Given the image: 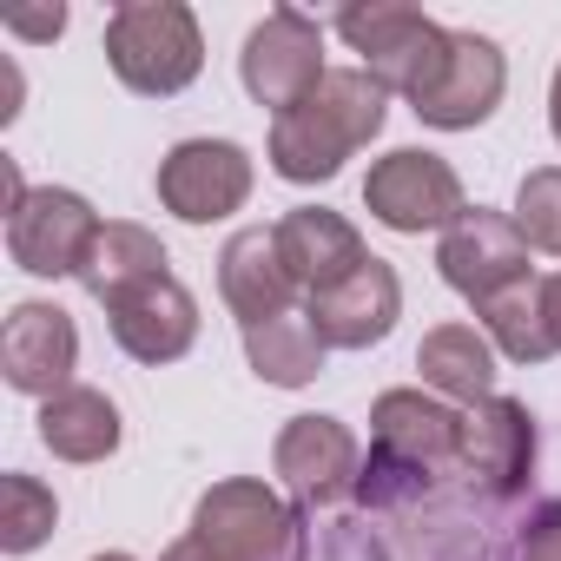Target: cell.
Here are the masks:
<instances>
[{
  "instance_id": "obj_29",
  "label": "cell",
  "mask_w": 561,
  "mask_h": 561,
  "mask_svg": "<svg viewBox=\"0 0 561 561\" xmlns=\"http://www.w3.org/2000/svg\"><path fill=\"white\" fill-rule=\"evenodd\" d=\"M159 561H218V554H211V548H205L198 535H179V541H172V548H165Z\"/></svg>"
},
{
  "instance_id": "obj_7",
  "label": "cell",
  "mask_w": 561,
  "mask_h": 561,
  "mask_svg": "<svg viewBox=\"0 0 561 561\" xmlns=\"http://www.w3.org/2000/svg\"><path fill=\"white\" fill-rule=\"evenodd\" d=\"M364 205H370V218H377L383 231H403V238H416V231H449V225L469 211L456 165H449L443 152H423V146L383 152V159L370 165V179H364Z\"/></svg>"
},
{
  "instance_id": "obj_15",
  "label": "cell",
  "mask_w": 561,
  "mask_h": 561,
  "mask_svg": "<svg viewBox=\"0 0 561 561\" xmlns=\"http://www.w3.org/2000/svg\"><path fill=\"white\" fill-rule=\"evenodd\" d=\"M305 318L318 324L324 351H370V344H383V337L397 331V318H403V285H397V271H390L383 257H364L344 285L305 298Z\"/></svg>"
},
{
  "instance_id": "obj_28",
  "label": "cell",
  "mask_w": 561,
  "mask_h": 561,
  "mask_svg": "<svg viewBox=\"0 0 561 561\" xmlns=\"http://www.w3.org/2000/svg\"><path fill=\"white\" fill-rule=\"evenodd\" d=\"M541 311H548V337H554V351H561V271L541 277Z\"/></svg>"
},
{
  "instance_id": "obj_11",
  "label": "cell",
  "mask_w": 561,
  "mask_h": 561,
  "mask_svg": "<svg viewBox=\"0 0 561 561\" xmlns=\"http://www.w3.org/2000/svg\"><path fill=\"white\" fill-rule=\"evenodd\" d=\"M436 271H443V285H449L456 298H469V305H482V298L522 285V277H535V271H528V238L515 231L508 211H489V205H469V211L443 231Z\"/></svg>"
},
{
  "instance_id": "obj_21",
  "label": "cell",
  "mask_w": 561,
  "mask_h": 561,
  "mask_svg": "<svg viewBox=\"0 0 561 561\" xmlns=\"http://www.w3.org/2000/svg\"><path fill=\"white\" fill-rule=\"evenodd\" d=\"M416 370H423V383L436 397H456L469 410L495 397V344L476 324H436L416 344Z\"/></svg>"
},
{
  "instance_id": "obj_20",
  "label": "cell",
  "mask_w": 561,
  "mask_h": 561,
  "mask_svg": "<svg viewBox=\"0 0 561 561\" xmlns=\"http://www.w3.org/2000/svg\"><path fill=\"white\" fill-rule=\"evenodd\" d=\"M119 436H126V423H119V403L106 390L73 383V390L41 403V443L60 462H106L119 449Z\"/></svg>"
},
{
  "instance_id": "obj_13",
  "label": "cell",
  "mask_w": 561,
  "mask_h": 561,
  "mask_svg": "<svg viewBox=\"0 0 561 561\" xmlns=\"http://www.w3.org/2000/svg\"><path fill=\"white\" fill-rule=\"evenodd\" d=\"M73 370H80V331L60 305H14L8 324H0V377H8V390L21 397H60L73 390Z\"/></svg>"
},
{
  "instance_id": "obj_30",
  "label": "cell",
  "mask_w": 561,
  "mask_h": 561,
  "mask_svg": "<svg viewBox=\"0 0 561 561\" xmlns=\"http://www.w3.org/2000/svg\"><path fill=\"white\" fill-rule=\"evenodd\" d=\"M548 133L561 139V67H554V87H548Z\"/></svg>"
},
{
  "instance_id": "obj_8",
  "label": "cell",
  "mask_w": 561,
  "mask_h": 561,
  "mask_svg": "<svg viewBox=\"0 0 561 561\" xmlns=\"http://www.w3.org/2000/svg\"><path fill=\"white\" fill-rule=\"evenodd\" d=\"M271 469L291 489L298 508H337L357 495L364 456H357V436L344 416H291L271 443Z\"/></svg>"
},
{
  "instance_id": "obj_10",
  "label": "cell",
  "mask_w": 561,
  "mask_h": 561,
  "mask_svg": "<svg viewBox=\"0 0 561 561\" xmlns=\"http://www.w3.org/2000/svg\"><path fill=\"white\" fill-rule=\"evenodd\" d=\"M159 205L185 225H218L251 198V152L238 139H179L159 159Z\"/></svg>"
},
{
  "instance_id": "obj_5",
  "label": "cell",
  "mask_w": 561,
  "mask_h": 561,
  "mask_svg": "<svg viewBox=\"0 0 561 561\" xmlns=\"http://www.w3.org/2000/svg\"><path fill=\"white\" fill-rule=\"evenodd\" d=\"M331 27L351 41V54H364V73H370L383 93H403V100H416V93L436 80L443 54H449V27H436L423 8H403V0L344 8Z\"/></svg>"
},
{
  "instance_id": "obj_3",
  "label": "cell",
  "mask_w": 561,
  "mask_h": 561,
  "mask_svg": "<svg viewBox=\"0 0 561 561\" xmlns=\"http://www.w3.org/2000/svg\"><path fill=\"white\" fill-rule=\"evenodd\" d=\"M106 67L139 100H172L205 73V34L185 0H126L106 21Z\"/></svg>"
},
{
  "instance_id": "obj_27",
  "label": "cell",
  "mask_w": 561,
  "mask_h": 561,
  "mask_svg": "<svg viewBox=\"0 0 561 561\" xmlns=\"http://www.w3.org/2000/svg\"><path fill=\"white\" fill-rule=\"evenodd\" d=\"M0 27H8L14 41H60L67 34V8H14Z\"/></svg>"
},
{
  "instance_id": "obj_1",
  "label": "cell",
  "mask_w": 561,
  "mask_h": 561,
  "mask_svg": "<svg viewBox=\"0 0 561 561\" xmlns=\"http://www.w3.org/2000/svg\"><path fill=\"white\" fill-rule=\"evenodd\" d=\"M462 462V416L423 390H383L370 403V462L357 476L364 508H397L436 489V476Z\"/></svg>"
},
{
  "instance_id": "obj_17",
  "label": "cell",
  "mask_w": 561,
  "mask_h": 561,
  "mask_svg": "<svg viewBox=\"0 0 561 561\" xmlns=\"http://www.w3.org/2000/svg\"><path fill=\"white\" fill-rule=\"evenodd\" d=\"M277 251H285V271L298 277L305 298L344 285V277L370 257V251H364V231H357L344 211H331V205H298V211H285V218H277Z\"/></svg>"
},
{
  "instance_id": "obj_18",
  "label": "cell",
  "mask_w": 561,
  "mask_h": 561,
  "mask_svg": "<svg viewBox=\"0 0 561 561\" xmlns=\"http://www.w3.org/2000/svg\"><path fill=\"white\" fill-rule=\"evenodd\" d=\"M106 318H113V344L133 364H179L198 344V298L179 285V277H159V285L133 291Z\"/></svg>"
},
{
  "instance_id": "obj_19",
  "label": "cell",
  "mask_w": 561,
  "mask_h": 561,
  "mask_svg": "<svg viewBox=\"0 0 561 561\" xmlns=\"http://www.w3.org/2000/svg\"><path fill=\"white\" fill-rule=\"evenodd\" d=\"M172 257H165V244L146 231V225H126V218H113L106 231H100V244H93V257H87V271H80V285H87V298L93 305H126L133 291H146V285H159V277H172L165 271Z\"/></svg>"
},
{
  "instance_id": "obj_24",
  "label": "cell",
  "mask_w": 561,
  "mask_h": 561,
  "mask_svg": "<svg viewBox=\"0 0 561 561\" xmlns=\"http://www.w3.org/2000/svg\"><path fill=\"white\" fill-rule=\"evenodd\" d=\"M54 528H60V502H54L47 482H34L21 469L0 476V548H8V554H34Z\"/></svg>"
},
{
  "instance_id": "obj_25",
  "label": "cell",
  "mask_w": 561,
  "mask_h": 561,
  "mask_svg": "<svg viewBox=\"0 0 561 561\" xmlns=\"http://www.w3.org/2000/svg\"><path fill=\"white\" fill-rule=\"evenodd\" d=\"M515 231L528 238V251L561 257V165H535L515 185Z\"/></svg>"
},
{
  "instance_id": "obj_12",
  "label": "cell",
  "mask_w": 561,
  "mask_h": 561,
  "mask_svg": "<svg viewBox=\"0 0 561 561\" xmlns=\"http://www.w3.org/2000/svg\"><path fill=\"white\" fill-rule=\"evenodd\" d=\"M508 93V60L489 34H449V54L436 67V80L410 100V113L436 133H469L482 126Z\"/></svg>"
},
{
  "instance_id": "obj_14",
  "label": "cell",
  "mask_w": 561,
  "mask_h": 561,
  "mask_svg": "<svg viewBox=\"0 0 561 561\" xmlns=\"http://www.w3.org/2000/svg\"><path fill=\"white\" fill-rule=\"evenodd\" d=\"M462 469L489 502H508L535 476V416L515 397H489L462 410Z\"/></svg>"
},
{
  "instance_id": "obj_4",
  "label": "cell",
  "mask_w": 561,
  "mask_h": 561,
  "mask_svg": "<svg viewBox=\"0 0 561 561\" xmlns=\"http://www.w3.org/2000/svg\"><path fill=\"white\" fill-rule=\"evenodd\" d=\"M192 535L218 561H305L311 554L305 508L285 502L277 489H264L257 476L211 482L198 495V508H192Z\"/></svg>"
},
{
  "instance_id": "obj_32",
  "label": "cell",
  "mask_w": 561,
  "mask_h": 561,
  "mask_svg": "<svg viewBox=\"0 0 561 561\" xmlns=\"http://www.w3.org/2000/svg\"><path fill=\"white\" fill-rule=\"evenodd\" d=\"M93 561H133V554H126V548H106V554H93Z\"/></svg>"
},
{
  "instance_id": "obj_23",
  "label": "cell",
  "mask_w": 561,
  "mask_h": 561,
  "mask_svg": "<svg viewBox=\"0 0 561 561\" xmlns=\"http://www.w3.org/2000/svg\"><path fill=\"white\" fill-rule=\"evenodd\" d=\"M476 318H482V337H489L508 364H548V357H554L548 311H541V277H522V285L482 298Z\"/></svg>"
},
{
  "instance_id": "obj_26",
  "label": "cell",
  "mask_w": 561,
  "mask_h": 561,
  "mask_svg": "<svg viewBox=\"0 0 561 561\" xmlns=\"http://www.w3.org/2000/svg\"><path fill=\"white\" fill-rule=\"evenodd\" d=\"M502 561H561V495H548V502H535L522 515V528L508 535Z\"/></svg>"
},
{
  "instance_id": "obj_2",
  "label": "cell",
  "mask_w": 561,
  "mask_h": 561,
  "mask_svg": "<svg viewBox=\"0 0 561 561\" xmlns=\"http://www.w3.org/2000/svg\"><path fill=\"white\" fill-rule=\"evenodd\" d=\"M383 106H390V93L364 67H331L305 106L271 119V172L291 179V185L337 179L344 159L383 133Z\"/></svg>"
},
{
  "instance_id": "obj_9",
  "label": "cell",
  "mask_w": 561,
  "mask_h": 561,
  "mask_svg": "<svg viewBox=\"0 0 561 561\" xmlns=\"http://www.w3.org/2000/svg\"><path fill=\"white\" fill-rule=\"evenodd\" d=\"M100 211L67 192V185H41L21 211H8V257L27 277H80L93 244H100Z\"/></svg>"
},
{
  "instance_id": "obj_6",
  "label": "cell",
  "mask_w": 561,
  "mask_h": 561,
  "mask_svg": "<svg viewBox=\"0 0 561 561\" xmlns=\"http://www.w3.org/2000/svg\"><path fill=\"white\" fill-rule=\"evenodd\" d=\"M324 27L311 21V14H298V8H271L251 34H244V54H238V80H244V93L257 100V106H271V119L277 113H291V106H305L318 87H324Z\"/></svg>"
},
{
  "instance_id": "obj_16",
  "label": "cell",
  "mask_w": 561,
  "mask_h": 561,
  "mask_svg": "<svg viewBox=\"0 0 561 561\" xmlns=\"http://www.w3.org/2000/svg\"><path fill=\"white\" fill-rule=\"evenodd\" d=\"M291 291H298V277L285 271L277 225H244V231L225 238V251H218V298L238 311V331L264 324V318H285Z\"/></svg>"
},
{
  "instance_id": "obj_31",
  "label": "cell",
  "mask_w": 561,
  "mask_h": 561,
  "mask_svg": "<svg viewBox=\"0 0 561 561\" xmlns=\"http://www.w3.org/2000/svg\"><path fill=\"white\" fill-rule=\"evenodd\" d=\"M14 113H21V67L8 60V113H0V119H14Z\"/></svg>"
},
{
  "instance_id": "obj_22",
  "label": "cell",
  "mask_w": 561,
  "mask_h": 561,
  "mask_svg": "<svg viewBox=\"0 0 561 561\" xmlns=\"http://www.w3.org/2000/svg\"><path fill=\"white\" fill-rule=\"evenodd\" d=\"M244 364L271 383V390H305L324 377V337L305 311H285V318H264V324H244Z\"/></svg>"
}]
</instances>
